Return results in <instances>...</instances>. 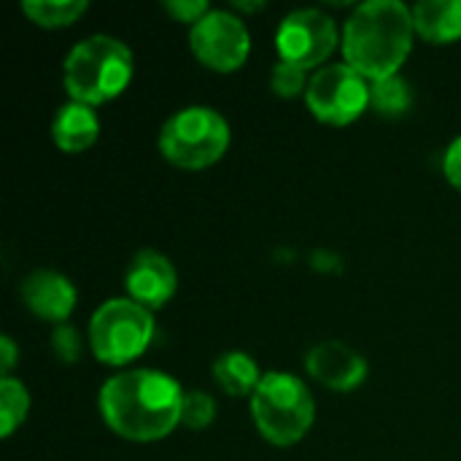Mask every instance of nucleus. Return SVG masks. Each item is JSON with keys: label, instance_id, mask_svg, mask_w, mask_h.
I'll return each instance as SVG.
<instances>
[{"label": "nucleus", "instance_id": "13", "mask_svg": "<svg viewBox=\"0 0 461 461\" xmlns=\"http://www.w3.org/2000/svg\"><path fill=\"white\" fill-rule=\"evenodd\" d=\"M97 135H100V119L95 113V108L76 103V100L62 105L51 122V138H54L57 149L65 154L86 151L89 146H95Z\"/></svg>", "mask_w": 461, "mask_h": 461}, {"label": "nucleus", "instance_id": "6", "mask_svg": "<svg viewBox=\"0 0 461 461\" xmlns=\"http://www.w3.org/2000/svg\"><path fill=\"white\" fill-rule=\"evenodd\" d=\"M154 338V316L130 297L103 303L89 321V348L103 365H130Z\"/></svg>", "mask_w": 461, "mask_h": 461}, {"label": "nucleus", "instance_id": "12", "mask_svg": "<svg viewBox=\"0 0 461 461\" xmlns=\"http://www.w3.org/2000/svg\"><path fill=\"white\" fill-rule=\"evenodd\" d=\"M22 303L38 319L65 324L76 308V286L57 270H35L22 281Z\"/></svg>", "mask_w": 461, "mask_h": 461}, {"label": "nucleus", "instance_id": "18", "mask_svg": "<svg viewBox=\"0 0 461 461\" xmlns=\"http://www.w3.org/2000/svg\"><path fill=\"white\" fill-rule=\"evenodd\" d=\"M30 411V394L22 381L16 378H0V435L11 438L16 427L27 419Z\"/></svg>", "mask_w": 461, "mask_h": 461}, {"label": "nucleus", "instance_id": "19", "mask_svg": "<svg viewBox=\"0 0 461 461\" xmlns=\"http://www.w3.org/2000/svg\"><path fill=\"white\" fill-rule=\"evenodd\" d=\"M216 419V402L205 392H186L181 402V427L186 429H205Z\"/></svg>", "mask_w": 461, "mask_h": 461}, {"label": "nucleus", "instance_id": "15", "mask_svg": "<svg viewBox=\"0 0 461 461\" xmlns=\"http://www.w3.org/2000/svg\"><path fill=\"white\" fill-rule=\"evenodd\" d=\"M213 378L230 397H251L262 381L259 365L243 351H227L213 362Z\"/></svg>", "mask_w": 461, "mask_h": 461}, {"label": "nucleus", "instance_id": "1", "mask_svg": "<svg viewBox=\"0 0 461 461\" xmlns=\"http://www.w3.org/2000/svg\"><path fill=\"white\" fill-rule=\"evenodd\" d=\"M184 392L159 370H127L100 389V416L111 432L132 443H154L181 424Z\"/></svg>", "mask_w": 461, "mask_h": 461}, {"label": "nucleus", "instance_id": "5", "mask_svg": "<svg viewBox=\"0 0 461 461\" xmlns=\"http://www.w3.org/2000/svg\"><path fill=\"white\" fill-rule=\"evenodd\" d=\"M230 146L227 119L208 105H189L173 113L159 132L162 157L181 170L216 165Z\"/></svg>", "mask_w": 461, "mask_h": 461}, {"label": "nucleus", "instance_id": "22", "mask_svg": "<svg viewBox=\"0 0 461 461\" xmlns=\"http://www.w3.org/2000/svg\"><path fill=\"white\" fill-rule=\"evenodd\" d=\"M165 11L178 19V22H186V24H197L208 11H213L205 0H165Z\"/></svg>", "mask_w": 461, "mask_h": 461}, {"label": "nucleus", "instance_id": "17", "mask_svg": "<svg viewBox=\"0 0 461 461\" xmlns=\"http://www.w3.org/2000/svg\"><path fill=\"white\" fill-rule=\"evenodd\" d=\"M411 86L408 81L397 73V76H386L378 81H370V105L384 113V116H400L411 108Z\"/></svg>", "mask_w": 461, "mask_h": 461}, {"label": "nucleus", "instance_id": "9", "mask_svg": "<svg viewBox=\"0 0 461 461\" xmlns=\"http://www.w3.org/2000/svg\"><path fill=\"white\" fill-rule=\"evenodd\" d=\"M338 46V24L330 14L319 8H297L292 11L278 32H276V49L281 59L294 62L305 70L319 68Z\"/></svg>", "mask_w": 461, "mask_h": 461}, {"label": "nucleus", "instance_id": "3", "mask_svg": "<svg viewBox=\"0 0 461 461\" xmlns=\"http://www.w3.org/2000/svg\"><path fill=\"white\" fill-rule=\"evenodd\" d=\"M65 89L76 103L100 105L119 97L132 81V51L113 35L78 41L65 59Z\"/></svg>", "mask_w": 461, "mask_h": 461}, {"label": "nucleus", "instance_id": "8", "mask_svg": "<svg viewBox=\"0 0 461 461\" xmlns=\"http://www.w3.org/2000/svg\"><path fill=\"white\" fill-rule=\"evenodd\" d=\"M189 46L205 68L216 73H232L246 65L251 51V35L243 19L232 11H208L192 27Z\"/></svg>", "mask_w": 461, "mask_h": 461}, {"label": "nucleus", "instance_id": "25", "mask_svg": "<svg viewBox=\"0 0 461 461\" xmlns=\"http://www.w3.org/2000/svg\"><path fill=\"white\" fill-rule=\"evenodd\" d=\"M238 8H249V11H254V8H262V3H235Z\"/></svg>", "mask_w": 461, "mask_h": 461}, {"label": "nucleus", "instance_id": "10", "mask_svg": "<svg viewBox=\"0 0 461 461\" xmlns=\"http://www.w3.org/2000/svg\"><path fill=\"white\" fill-rule=\"evenodd\" d=\"M305 370L332 392H354L367 378V359L343 340H324L305 354Z\"/></svg>", "mask_w": 461, "mask_h": 461}, {"label": "nucleus", "instance_id": "20", "mask_svg": "<svg viewBox=\"0 0 461 461\" xmlns=\"http://www.w3.org/2000/svg\"><path fill=\"white\" fill-rule=\"evenodd\" d=\"M308 70L294 65V62H286V59H278L273 65V73H270V86L276 95L281 97H297L303 92H308Z\"/></svg>", "mask_w": 461, "mask_h": 461}, {"label": "nucleus", "instance_id": "2", "mask_svg": "<svg viewBox=\"0 0 461 461\" xmlns=\"http://www.w3.org/2000/svg\"><path fill=\"white\" fill-rule=\"evenodd\" d=\"M413 11L400 0H367L354 8L343 30L346 65L367 81L397 76L413 49Z\"/></svg>", "mask_w": 461, "mask_h": 461}, {"label": "nucleus", "instance_id": "16", "mask_svg": "<svg viewBox=\"0 0 461 461\" xmlns=\"http://www.w3.org/2000/svg\"><path fill=\"white\" fill-rule=\"evenodd\" d=\"M86 8H89L86 0H24L22 3V11L38 27H46V30L73 24Z\"/></svg>", "mask_w": 461, "mask_h": 461}, {"label": "nucleus", "instance_id": "4", "mask_svg": "<svg viewBox=\"0 0 461 461\" xmlns=\"http://www.w3.org/2000/svg\"><path fill=\"white\" fill-rule=\"evenodd\" d=\"M251 419L267 443L294 446L311 432L316 402L297 375L267 373L251 394Z\"/></svg>", "mask_w": 461, "mask_h": 461}, {"label": "nucleus", "instance_id": "24", "mask_svg": "<svg viewBox=\"0 0 461 461\" xmlns=\"http://www.w3.org/2000/svg\"><path fill=\"white\" fill-rule=\"evenodd\" d=\"M16 357H19L16 343L8 335H3L0 338V373H3V378H11V370L16 367Z\"/></svg>", "mask_w": 461, "mask_h": 461}, {"label": "nucleus", "instance_id": "14", "mask_svg": "<svg viewBox=\"0 0 461 461\" xmlns=\"http://www.w3.org/2000/svg\"><path fill=\"white\" fill-rule=\"evenodd\" d=\"M416 32L429 43H454L461 38V0H424L413 8Z\"/></svg>", "mask_w": 461, "mask_h": 461}, {"label": "nucleus", "instance_id": "23", "mask_svg": "<svg viewBox=\"0 0 461 461\" xmlns=\"http://www.w3.org/2000/svg\"><path fill=\"white\" fill-rule=\"evenodd\" d=\"M443 173H446L448 184L461 192V138H456V140L446 149V157H443Z\"/></svg>", "mask_w": 461, "mask_h": 461}, {"label": "nucleus", "instance_id": "7", "mask_svg": "<svg viewBox=\"0 0 461 461\" xmlns=\"http://www.w3.org/2000/svg\"><path fill=\"white\" fill-rule=\"evenodd\" d=\"M305 103L311 113L324 124H351L357 122L367 105H370V84L362 73H357L351 65H327L313 73Z\"/></svg>", "mask_w": 461, "mask_h": 461}, {"label": "nucleus", "instance_id": "11", "mask_svg": "<svg viewBox=\"0 0 461 461\" xmlns=\"http://www.w3.org/2000/svg\"><path fill=\"white\" fill-rule=\"evenodd\" d=\"M124 286L130 300H135L146 311H157L176 294L178 273L165 254L154 249H143L130 259Z\"/></svg>", "mask_w": 461, "mask_h": 461}, {"label": "nucleus", "instance_id": "21", "mask_svg": "<svg viewBox=\"0 0 461 461\" xmlns=\"http://www.w3.org/2000/svg\"><path fill=\"white\" fill-rule=\"evenodd\" d=\"M51 343H54L57 357H59L65 365L78 362V357H81V338H78V332H76L70 324H57Z\"/></svg>", "mask_w": 461, "mask_h": 461}]
</instances>
